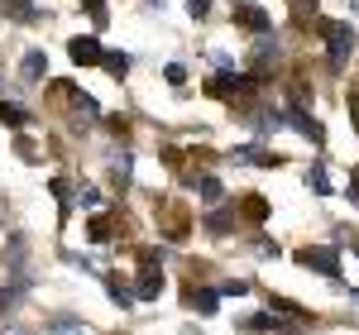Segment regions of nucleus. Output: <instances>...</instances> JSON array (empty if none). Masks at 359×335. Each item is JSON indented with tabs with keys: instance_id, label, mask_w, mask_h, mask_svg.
<instances>
[{
	"instance_id": "obj_1",
	"label": "nucleus",
	"mask_w": 359,
	"mask_h": 335,
	"mask_svg": "<svg viewBox=\"0 0 359 335\" xmlns=\"http://www.w3.org/2000/svg\"><path fill=\"white\" fill-rule=\"evenodd\" d=\"M326 48H331V67H345L350 53H355V29L345 25V20H331L326 25Z\"/></svg>"
},
{
	"instance_id": "obj_2",
	"label": "nucleus",
	"mask_w": 359,
	"mask_h": 335,
	"mask_svg": "<svg viewBox=\"0 0 359 335\" xmlns=\"http://www.w3.org/2000/svg\"><path fill=\"white\" fill-rule=\"evenodd\" d=\"M297 264H306V268H316V273H326V278H340V254H335L331 245H316V249H302V254H297Z\"/></svg>"
},
{
	"instance_id": "obj_3",
	"label": "nucleus",
	"mask_w": 359,
	"mask_h": 335,
	"mask_svg": "<svg viewBox=\"0 0 359 335\" xmlns=\"http://www.w3.org/2000/svg\"><path fill=\"white\" fill-rule=\"evenodd\" d=\"M235 25H245L249 34H269V29H273V20H269L254 0H235Z\"/></svg>"
},
{
	"instance_id": "obj_4",
	"label": "nucleus",
	"mask_w": 359,
	"mask_h": 335,
	"mask_svg": "<svg viewBox=\"0 0 359 335\" xmlns=\"http://www.w3.org/2000/svg\"><path fill=\"white\" fill-rule=\"evenodd\" d=\"M154 259H158V254L144 259V273H139V287H135V297H144V302H154V297L163 292V273L154 268Z\"/></svg>"
},
{
	"instance_id": "obj_5",
	"label": "nucleus",
	"mask_w": 359,
	"mask_h": 335,
	"mask_svg": "<svg viewBox=\"0 0 359 335\" xmlns=\"http://www.w3.org/2000/svg\"><path fill=\"white\" fill-rule=\"evenodd\" d=\"M67 53H72L77 67H91V62H101V57H106V48H101L96 39H72V43H67Z\"/></svg>"
},
{
	"instance_id": "obj_6",
	"label": "nucleus",
	"mask_w": 359,
	"mask_h": 335,
	"mask_svg": "<svg viewBox=\"0 0 359 335\" xmlns=\"http://www.w3.org/2000/svg\"><path fill=\"white\" fill-rule=\"evenodd\" d=\"M283 115H287V120L297 125V135H306V139H311V144H321V139H326V135H321V125H316V120H311V115H306L302 106H287V111H283Z\"/></svg>"
},
{
	"instance_id": "obj_7",
	"label": "nucleus",
	"mask_w": 359,
	"mask_h": 335,
	"mask_svg": "<svg viewBox=\"0 0 359 335\" xmlns=\"http://www.w3.org/2000/svg\"><path fill=\"white\" fill-rule=\"evenodd\" d=\"M43 72H48V57L39 53V48H29V53H25V62H20V77H25V82H39Z\"/></svg>"
},
{
	"instance_id": "obj_8",
	"label": "nucleus",
	"mask_w": 359,
	"mask_h": 335,
	"mask_svg": "<svg viewBox=\"0 0 359 335\" xmlns=\"http://www.w3.org/2000/svg\"><path fill=\"white\" fill-rule=\"evenodd\" d=\"M187 302H192V307H201V311H216L221 287H192V292H187Z\"/></svg>"
},
{
	"instance_id": "obj_9",
	"label": "nucleus",
	"mask_w": 359,
	"mask_h": 335,
	"mask_svg": "<svg viewBox=\"0 0 359 335\" xmlns=\"http://www.w3.org/2000/svg\"><path fill=\"white\" fill-rule=\"evenodd\" d=\"M240 91H249V82L245 77H216V82H211V96H240Z\"/></svg>"
},
{
	"instance_id": "obj_10",
	"label": "nucleus",
	"mask_w": 359,
	"mask_h": 335,
	"mask_svg": "<svg viewBox=\"0 0 359 335\" xmlns=\"http://www.w3.org/2000/svg\"><path fill=\"white\" fill-rule=\"evenodd\" d=\"M130 172H135V158H130L125 149H120V153H111V177H115V182H120V187L130 182Z\"/></svg>"
},
{
	"instance_id": "obj_11",
	"label": "nucleus",
	"mask_w": 359,
	"mask_h": 335,
	"mask_svg": "<svg viewBox=\"0 0 359 335\" xmlns=\"http://www.w3.org/2000/svg\"><path fill=\"white\" fill-rule=\"evenodd\" d=\"M101 67H106L111 77H125V72H130V53H106V57H101Z\"/></svg>"
},
{
	"instance_id": "obj_12",
	"label": "nucleus",
	"mask_w": 359,
	"mask_h": 335,
	"mask_svg": "<svg viewBox=\"0 0 359 335\" xmlns=\"http://www.w3.org/2000/svg\"><path fill=\"white\" fill-rule=\"evenodd\" d=\"M0 120H5V125H29V111L10 106V101H0Z\"/></svg>"
},
{
	"instance_id": "obj_13",
	"label": "nucleus",
	"mask_w": 359,
	"mask_h": 335,
	"mask_svg": "<svg viewBox=\"0 0 359 335\" xmlns=\"http://www.w3.org/2000/svg\"><path fill=\"white\" fill-rule=\"evenodd\" d=\"M245 216L249 221H264V216H269V201H264V196H245Z\"/></svg>"
},
{
	"instance_id": "obj_14",
	"label": "nucleus",
	"mask_w": 359,
	"mask_h": 335,
	"mask_svg": "<svg viewBox=\"0 0 359 335\" xmlns=\"http://www.w3.org/2000/svg\"><path fill=\"white\" fill-rule=\"evenodd\" d=\"M311 15H316V0H292V20H311Z\"/></svg>"
},
{
	"instance_id": "obj_15",
	"label": "nucleus",
	"mask_w": 359,
	"mask_h": 335,
	"mask_svg": "<svg viewBox=\"0 0 359 335\" xmlns=\"http://www.w3.org/2000/svg\"><path fill=\"white\" fill-rule=\"evenodd\" d=\"M306 182H311V192H331V177H326L321 168H311V172H306Z\"/></svg>"
},
{
	"instance_id": "obj_16",
	"label": "nucleus",
	"mask_w": 359,
	"mask_h": 335,
	"mask_svg": "<svg viewBox=\"0 0 359 335\" xmlns=\"http://www.w3.org/2000/svg\"><path fill=\"white\" fill-rule=\"evenodd\" d=\"M196 187H201V196H206V201H221V182H216V177H201Z\"/></svg>"
},
{
	"instance_id": "obj_17",
	"label": "nucleus",
	"mask_w": 359,
	"mask_h": 335,
	"mask_svg": "<svg viewBox=\"0 0 359 335\" xmlns=\"http://www.w3.org/2000/svg\"><path fill=\"white\" fill-rule=\"evenodd\" d=\"M111 297L120 302V307H130V302H135V292H130V287H120V278H111Z\"/></svg>"
},
{
	"instance_id": "obj_18",
	"label": "nucleus",
	"mask_w": 359,
	"mask_h": 335,
	"mask_svg": "<svg viewBox=\"0 0 359 335\" xmlns=\"http://www.w3.org/2000/svg\"><path fill=\"white\" fill-rule=\"evenodd\" d=\"M72 106H77L82 115H96V111H101V106H96L91 96H82V91H72Z\"/></svg>"
},
{
	"instance_id": "obj_19",
	"label": "nucleus",
	"mask_w": 359,
	"mask_h": 335,
	"mask_svg": "<svg viewBox=\"0 0 359 335\" xmlns=\"http://www.w3.org/2000/svg\"><path fill=\"white\" fill-rule=\"evenodd\" d=\"M91 240H96V245L111 240V221H91Z\"/></svg>"
},
{
	"instance_id": "obj_20",
	"label": "nucleus",
	"mask_w": 359,
	"mask_h": 335,
	"mask_svg": "<svg viewBox=\"0 0 359 335\" xmlns=\"http://www.w3.org/2000/svg\"><path fill=\"white\" fill-rule=\"evenodd\" d=\"M249 282H221V297H245Z\"/></svg>"
},
{
	"instance_id": "obj_21",
	"label": "nucleus",
	"mask_w": 359,
	"mask_h": 335,
	"mask_svg": "<svg viewBox=\"0 0 359 335\" xmlns=\"http://www.w3.org/2000/svg\"><path fill=\"white\" fill-rule=\"evenodd\" d=\"M206 10H211V0H187V15H196V20H206Z\"/></svg>"
},
{
	"instance_id": "obj_22",
	"label": "nucleus",
	"mask_w": 359,
	"mask_h": 335,
	"mask_svg": "<svg viewBox=\"0 0 359 335\" xmlns=\"http://www.w3.org/2000/svg\"><path fill=\"white\" fill-rule=\"evenodd\" d=\"M206 225H211V230H225V225H230V216H225V211H211V216H206Z\"/></svg>"
},
{
	"instance_id": "obj_23",
	"label": "nucleus",
	"mask_w": 359,
	"mask_h": 335,
	"mask_svg": "<svg viewBox=\"0 0 359 335\" xmlns=\"http://www.w3.org/2000/svg\"><path fill=\"white\" fill-rule=\"evenodd\" d=\"M0 335H29V331H20V326H5V331H0Z\"/></svg>"
},
{
	"instance_id": "obj_24",
	"label": "nucleus",
	"mask_w": 359,
	"mask_h": 335,
	"mask_svg": "<svg viewBox=\"0 0 359 335\" xmlns=\"http://www.w3.org/2000/svg\"><path fill=\"white\" fill-rule=\"evenodd\" d=\"M350 297H355V302H359V287H350Z\"/></svg>"
}]
</instances>
